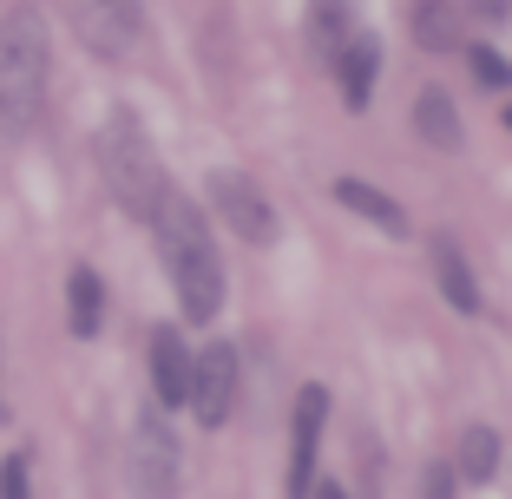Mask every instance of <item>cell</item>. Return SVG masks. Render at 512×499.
<instances>
[{"label":"cell","mask_w":512,"mask_h":499,"mask_svg":"<svg viewBox=\"0 0 512 499\" xmlns=\"http://www.w3.org/2000/svg\"><path fill=\"white\" fill-rule=\"evenodd\" d=\"M151 230H158V257H165V276L178 289L184 322H217V309H224V257H217L204 211L184 191H165Z\"/></svg>","instance_id":"cell-1"},{"label":"cell","mask_w":512,"mask_h":499,"mask_svg":"<svg viewBox=\"0 0 512 499\" xmlns=\"http://www.w3.org/2000/svg\"><path fill=\"white\" fill-rule=\"evenodd\" d=\"M46 66H53V46H46L40 7L0 14V145H20L33 132L46 106Z\"/></svg>","instance_id":"cell-2"},{"label":"cell","mask_w":512,"mask_h":499,"mask_svg":"<svg viewBox=\"0 0 512 499\" xmlns=\"http://www.w3.org/2000/svg\"><path fill=\"white\" fill-rule=\"evenodd\" d=\"M99 171H106V191H112L119 211H132L138 224L158 217L171 178H165V165H158V145L145 138L138 112H125V106L106 112V125H99Z\"/></svg>","instance_id":"cell-3"},{"label":"cell","mask_w":512,"mask_h":499,"mask_svg":"<svg viewBox=\"0 0 512 499\" xmlns=\"http://www.w3.org/2000/svg\"><path fill=\"white\" fill-rule=\"evenodd\" d=\"M125 480H132L138 499H178L184 454H178V434H171L158 414H138L132 421V440H125Z\"/></svg>","instance_id":"cell-4"},{"label":"cell","mask_w":512,"mask_h":499,"mask_svg":"<svg viewBox=\"0 0 512 499\" xmlns=\"http://www.w3.org/2000/svg\"><path fill=\"white\" fill-rule=\"evenodd\" d=\"M184 408L204 427L230 421V408H237V348L230 342H211L204 355H191V401H184Z\"/></svg>","instance_id":"cell-5"},{"label":"cell","mask_w":512,"mask_h":499,"mask_svg":"<svg viewBox=\"0 0 512 499\" xmlns=\"http://www.w3.org/2000/svg\"><path fill=\"white\" fill-rule=\"evenodd\" d=\"M322 427H329V388L296 394V421H289V499L316 493V454H322Z\"/></svg>","instance_id":"cell-6"},{"label":"cell","mask_w":512,"mask_h":499,"mask_svg":"<svg viewBox=\"0 0 512 499\" xmlns=\"http://www.w3.org/2000/svg\"><path fill=\"white\" fill-rule=\"evenodd\" d=\"M211 204H217V217H224L243 243H270L276 237L270 197L256 191V178H243V171H211Z\"/></svg>","instance_id":"cell-7"},{"label":"cell","mask_w":512,"mask_h":499,"mask_svg":"<svg viewBox=\"0 0 512 499\" xmlns=\"http://www.w3.org/2000/svg\"><path fill=\"white\" fill-rule=\"evenodd\" d=\"M335 60V86H342V99L355 112L368 106V99H375V73H381V40L375 33H348L342 46H335L329 53Z\"/></svg>","instance_id":"cell-8"},{"label":"cell","mask_w":512,"mask_h":499,"mask_svg":"<svg viewBox=\"0 0 512 499\" xmlns=\"http://www.w3.org/2000/svg\"><path fill=\"white\" fill-rule=\"evenodd\" d=\"M79 33L99 53H125L138 40V0H79Z\"/></svg>","instance_id":"cell-9"},{"label":"cell","mask_w":512,"mask_h":499,"mask_svg":"<svg viewBox=\"0 0 512 499\" xmlns=\"http://www.w3.org/2000/svg\"><path fill=\"white\" fill-rule=\"evenodd\" d=\"M151 388H158L165 408H184V401H191V348H184L178 329L151 335Z\"/></svg>","instance_id":"cell-10"},{"label":"cell","mask_w":512,"mask_h":499,"mask_svg":"<svg viewBox=\"0 0 512 499\" xmlns=\"http://www.w3.org/2000/svg\"><path fill=\"white\" fill-rule=\"evenodd\" d=\"M434 283H440V296H447V309L480 316V283H473V270H467V257H460L453 237H434Z\"/></svg>","instance_id":"cell-11"},{"label":"cell","mask_w":512,"mask_h":499,"mask_svg":"<svg viewBox=\"0 0 512 499\" xmlns=\"http://www.w3.org/2000/svg\"><path fill=\"white\" fill-rule=\"evenodd\" d=\"M335 204L355 211V217H368V224L388 230V237H407V211L388 191H375V184H362V178H335Z\"/></svg>","instance_id":"cell-12"},{"label":"cell","mask_w":512,"mask_h":499,"mask_svg":"<svg viewBox=\"0 0 512 499\" xmlns=\"http://www.w3.org/2000/svg\"><path fill=\"white\" fill-rule=\"evenodd\" d=\"M407 27H414V40H421L427 53H453V46L467 40V27H460V0H414Z\"/></svg>","instance_id":"cell-13"},{"label":"cell","mask_w":512,"mask_h":499,"mask_svg":"<svg viewBox=\"0 0 512 499\" xmlns=\"http://www.w3.org/2000/svg\"><path fill=\"white\" fill-rule=\"evenodd\" d=\"M414 132H421L434 152H460V112H453L447 86H421V99H414Z\"/></svg>","instance_id":"cell-14"},{"label":"cell","mask_w":512,"mask_h":499,"mask_svg":"<svg viewBox=\"0 0 512 499\" xmlns=\"http://www.w3.org/2000/svg\"><path fill=\"white\" fill-rule=\"evenodd\" d=\"M66 322H73L79 342L99 335V322H106V289H99V270H86V263L66 276Z\"/></svg>","instance_id":"cell-15"},{"label":"cell","mask_w":512,"mask_h":499,"mask_svg":"<svg viewBox=\"0 0 512 499\" xmlns=\"http://www.w3.org/2000/svg\"><path fill=\"white\" fill-rule=\"evenodd\" d=\"M309 33H316L322 53H335L355 33V0H309Z\"/></svg>","instance_id":"cell-16"},{"label":"cell","mask_w":512,"mask_h":499,"mask_svg":"<svg viewBox=\"0 0 512 499\" xmlns=\"http://www.w3.org/2000/svg\"><path fill=\"white\" fill-rule=\"evenodd\" d=\"M499 473V434L493 427H467L460 434V480H493Z\"/></svg>","instance_id":"cell-17"},{"label":"cell","mask_w":512,"mask_h":499,"mask_svg":"<svg viewBox=\"0 0 512 499\" xmlns=\"http://www.w3.org/2000/svg\"><path fill=\"white\" fill-rule=\"evenodd\" d=\"M467 66H473V79H480L486 92H499V86H512V66L499 60L493 46H467Z\"/></svg>","instance_id":"cell-18"},{"label":"cell","mask_w":512,"mask_h":499,"mask_svg":"<svg viewBox=\"0 0 512 499\" xmlns=\"http://www.w3.org/2000/svg\"><path fill=\"white\" fill-rule=\"evenodd\" d=\"M0 499H33V486H27V454H7V460H0Z\"/></svg>","instance_id":"cell-19"},{"label":"cell","mask_w":512,"mask_h":499,"mask_svg":"<svg viewBox=\"0 0 512 499\" xmlns=\"http://www.w3.org/2000/svg\"><path fill=\"white\" fill-rule=\"evenodd\" d=\"M460 14H467V20H506L512 0H460Z\"/></svg>","instance_id":"cell-20"},{"label":"cell","mask_w":512,"mask_h":499,"mask_svg":"<svg viewBox=\"0 0 512 499\" xmlns=\"http://www.w3.org/2000/svg\"><path fill=\"white\" fill-rule=\"evenodd\" d=\"M427 499H453V473L447 467H427Z\"/></svg>","instance_id":"cell-21"},{"label":"cell","mask_w":512,"mask_h":499,"mask_svg":"<svg viewBox=\"0 0 512 499\" xmlns=\"http://www.w3.org/2000/svg\"><path fill=\"white\" fill-rule=\"evenodd\" d=\"M316 499H348V493H342V486H316Z\"/></svg>","instance_id":"cell-22"},{"label":"cell","mask_w":512,"mask_h":499,"mask_svg":"<svg viewBox=\"0 0 512 499\" xmlns=\"http://www.w3.org/2000/svg\"><path fill=\"white\" fill-rule=\"evenodd\" d=\"M0 421H7V401H0Z\"/></svg>","instance_id":"cell-23"},{"label":"cell","mask_w":512,"mask_h":499,"mask_svg":"<svg viewBox=\"0 0 512 499\" xmlns=\"http://www.w3.org/2000/svg\"><path fill=\"white\" fill-rule=\"evenodd\" d=\"M506 125H512V106H506Z\"/></svg>","instance_id":"cell-24"}]
</instances>
